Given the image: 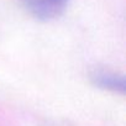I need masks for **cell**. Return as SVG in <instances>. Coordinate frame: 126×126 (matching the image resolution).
<instances>
[{
    "label": "cell",
    "mask_w": 126,
    "mask_h": 126,
    "mask_svg": "<svg viewBox=\"0 0 126 126\" xmlns=\"http://www.w3.org/2000/svg\"><path fill=\"white\" fill-rule=\"evenodd\" d=\"M25 8L40 20H51L64 11L68 0H21Z\"/></svg>",
    "instance_id": "6da1fadb"
}]
</instances>
